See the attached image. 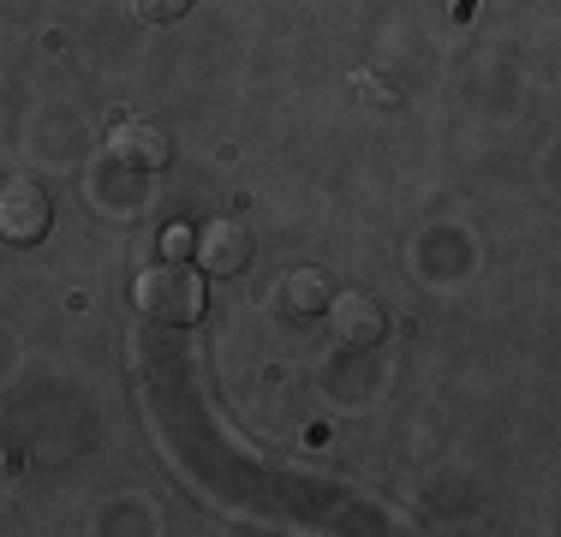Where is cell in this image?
Wrapping results in <instances>:
<instances>
[{
  "label": "cell",
  "instance_id": "cell-5",
  "mask_svg": "<svg viewBox=\"0 0 561 537\" xmlns=\"http://www.w3.org/2000/svg\"><path fill=\"white\" fill-rule=\"evenodd\" d=\"M197 263H204V275H239V268L251 263V233L245 221H233V215H216V221L197 227Z\"/></svg>",
  "mask_w": 561,
  "mask_h": 537
},
{
  "label": "cell",
  "instance_id": "cell-8",
  "mask_svg": "<svg viewBox=\"0 0 561 537\" xmlns=\"http://www.w3.org/2000/svg\"><path fill=\"white\" fill-rule=\"evenodd\" d=\"M192 245H197V233H192V227H180V221H173L168 233H162V251H168V263L192 258Z\"/></svg>",
  "mask_w": 561,
  "mask_h": 537
},
{
  "label": "cell",
  "instance_id": "cell-4",
  "mask_svg": "<svg viewBox=\"0 0 561 537\" xmlns=\"http://www.w3.org/2000/svg\"><path fill=\"white\" fill-rule=\"evenodd\" d=\"M108 156L131 173H162L173 161V138L156 126V119H119V126L108 132Z\"/></svg>",
  "mask_w": 561,
  "mask_h": 537
},
{
  "label": "cell",
  "instance_id": "cell-3",
  "mask_svg": "<svg viewBox=\"0 0 561 537\" xmlns=\"http://www.w3.org/2000/svg\"><path fill=\"white\" fill-rule=\"evenodd\" d=\"M323 317H329L335 346H346V353H370V346H382V334H389V317H382V305L370 299V293H335Z\"/></svg>",
  "mask_w": 561,
  "mask_h": 537
},
{
  "label": "cell",
  "instance_id": "cell-7",
  "mask_svg": "<svg viewBox=\"0 0 561 537\" xmlns=\"http://www.w3.org/2000/svg\"><path fill=\"white\" fill-rule=\"evenodd\" d=\"M131 12H138L144 24H173L192 12V0H131Z\"/></svg>",
  "mask_w": 561,
  "mask_h": 537
},
{
  "label": "cell",
  "instance_id": "cell-1",
  "mask_svg": "<svg viewBox=\"0 0 561 537\" xmlns=\"http://www.w3.org/2000/svg\"><path fill=\"white\" fill-rule=\"evenodd\" d=\"M131 305H138L150 322H168V329H185V322L204 317V281L185 263H156L131 281Z\"/></svg>",
  "mask_w": 561,
  "mask_h": 537
},
{
  "label": "cell",
  "instance_id": "cell-6",
  "mask_svg": "<svg viewBox=\"0 0 561 537\" xmlns=\"http://www.w3.org/2000/svg\"><path fill=\"white\" fill-rule=\"evenodd\" d=\"M329 299H335V281L323 275V268H293L287 281H280V293H275V305L287 317H323L329 311Z\"/></svg>",
  "mask_w": 561,
  "mask_h": 537
},
{
  "label": "cell",
  "instance_id": "cell-2",
  "mask_svg": "<svg viewBox=\"0 0 561 537\" xmlns=\"http://www.w3.org/2000/svg\"><path fill=\"white\" fill-rule=\"evenodd\" d=\"M48 227H55V197H48V185H36V180L0 185V239H7V245H36V239H48Z\"/></svg>",
  "mask_w": 561,
  "mask_h": 537
},
{
  "label": "cell",
  "instance_id": "cell-9",
  "mask_svg": "<svg viewBox=\"0 0 561 537\" xmlns=\"http://www.w3.org/2000/svg\"><path fill=\"white\" fill-rule=\"evenodd\" d=\"M353 84L365 90L358 102H370V107H394V90H389V84H377V78H353Z\"/></svg>",
  "mask_w": 561,
  "mask_h": 537
}]
</instances>
